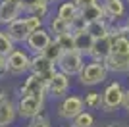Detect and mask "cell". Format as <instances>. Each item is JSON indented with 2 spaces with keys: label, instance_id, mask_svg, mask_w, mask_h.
I'll use <instances>...</instances> for the list:
<instances>
[{
  "label": "cell",
  "instance_id": "6da1fadb",
  "mask_svg": "<svg viewBox=\"0 0 129 127\" xmlns=\"http://www.w3.org/2000/svg\"><path fill=\"white\" fill-rule=\"evenodd\" d=\"M108 68H106V64L104 62H89L85 64V68L81 69V73L77 75L79 77V83L81 85H85V87H94V85H100L106 81L108 77Z\"/></svg>",
  "mask_w": 129,
  "mask_h": 127
},
{
  "label": "cell",
  "instance_id": "7a4b0ae2",
  "mask_svg": "<svg viewBox=\"0 0 129 127\" xmlns=\"http://www.w3.org/2000/svg\"><path fill=\"white\" fill-rule=\"evenodd\" d=\"M123 98H125V89L119 81H114L102 90V110L106 114L116 112L123 108Z\"/></svg>",
  "mask_w": 129,
  "mask_h": 127
},
{
  "label": "cell",
  "instance_id": "3957f363",
  "mask_svg": "<svg viewBox=\"0 0 129 127\" xmlns=\"http://www.w3.org/2000/svg\"><path fill=\"white\" fill-rule=\"evenodd\" d=\"M44 106V94H29V96H19L17 100V116L33 119L41 116V110Z\"/></svg>",
  "mask_w": 129,
  "mask_h": 127
},
{
  "label": "cell",
  "instance_id": "277c9868",
  "mask_svg": "<svg viewBox=\"0 0 129 127\" xmlns=\"http://www.w3.org/2000/svg\"><path fill=\"white\" fill-rule=\"evenodd\" d=\"M58 71V66L54 62H50L44 54H33L31 56V68H29V73H35L39 77H43L46 81V87H48L50 79H52L54 75Z\"/></svg>",
  "mask_w": 129,
  "mask_h": 127
},
{
  "label": "cell",
  "instance_id": "5b68a950",
  "mask_svg": "<svg viewBox=\"0 0 129 127\" xmlns=\"http://www.w3.org/2000/svg\"><path fill=\"white\" fill-rule=\"evenodd\" d=\"M60 71H64L66 75H79L81 69L85 68V56L77 50H70V52H64L60 62L56 64Z\"/></svg>",
  "mask_w": 129,
  "mask_h": 127
},
{
  "label": "cell",
  "instance_id": "8992f818",
  "mask_svg": "<svg viewBox=\"0 0 129 127\" xmlns=\"http://www.w3.org/2000/svg\"><path fill=\"white\" fill-rule=\"evenodd\" d=\"M85 110V98H81L77 94H70V96H64L62 102L58 106V116L62 119H68L71 121L73 117H77L81 112Z\"/></svg>",
  "mask_w": 129,
  "mask_h": 127
},
{
  "label": "cell",
  "instance_id": "52a82bcc",
  "mask_svg": "<svg viewBox=\"0 0 129 127\" xmlns=\"http://www.w3.org/2000/svg\"><path fill=\"white\" fill-rule=\"evenodd\" d=\"M52 41H54V37L50 35V31L44 29V27H41V29H37V31H33L31 35H29V39H27L25 44H27V48H29V52L43 54Z\"/></svg>",
  "mask_w": 129,
  "mask_h": 127
},
{
  "label": "cell",
  "instance_id": "ba28073f",
  "mask_svg": "<svg viewBox=\"0 0 129 127\" xmlns=\"http://www.w3.org/2000/svg\"><path fill=\"white\" fill-rule=\"evenodd\" d=\"M8 68H10V73H14V75L27 73L29 68H31V56L25 50H21V48H16L8 56Z\"/></svg>",
  "mask_w": 129,
  "mask_h": 127
},
{
  "label": "cell",
  "instance_id": "9c48e42d",
  "mask_svg": "<svg viewBox=\"0 0 129 127\" xmlns=\"http://www.w3.org/2000/svg\"><path fill=\"white\" fill-rule=\"evenodd\" d=\"M68 90H70V75H66L64 71L58 69L46 87V94L54 96V98H64Z\"/></svg>",
  "mask_w": 129,
  "mask_h": 127
},
{
  "label": "cell",
  "instance_id": "30bf717a",
  "mask_svg": "<svg viewBox=\"0 0 129 127\" xmlns=\"http://www.w3.org/2000/svg\"><path fill=\"white\" fill-rule=\"evenodd\" d=\"M112 54V37H102V39H94V44L91 48L89 58L92 62H106Z\"/></svg>",
  "mask_w": 129,
  "mask_h": 127
},
{
  "label": "cell",
  "instance_id": "8fae6325",
  "mask_svg": "<svg viewBox=\"0 0 129 127\" xmlns=\"http://www.w3.org/2000/svg\"><path fill=\"white\" fill-rule=\"evenodd\" d=\"M23 14V6L17 2L0 0V25H10L12 21L19 19Z\"/></svg>",
  "mask_w": 129,
  "mask_h": 127
},
{
  "label": "cell",
  "instance_id": "7c38bea8",
  "mask_svg": "<svg viewBox=\"0 0 129 127\" xmlns=\"http://www.w3.org/2000/svg\"><path fill=\"white\" fill-rule=\"evenodd\" d=\"M21 96H29V94H46V81L43 77H39L35 73H29L27 79L23 81L21 89H19Z\"/></svg>",
  "mask_w": 129,
  "mask_h": 127
},
{
  "label": "cell",
  "instance_id": "4fadbf2b",
  "mask_svg": "<svg viewBox=\"0 0 129 127\" xmlns=\"http://www.w3.org/2000/svg\"><path fill=\"white\" fill-rule=\"evenodd\" d=\"M17 116V104H14L8 94L0 96V127H8L14 123Z\"/></svg>",
  "mask_w": 129,
  "mask_h": 127
},
{
  "label": "cell",
  "instance_id": "5bb4252c",
  "mask_svg": "<svg viewBox=\"0 0 129 127\" xmlns=\"http://www.w3.org/2000/svg\"><path fill=\"white\" fill-rule=\"evenodd\" d=\"M6 33H8V37H10L14 42H27V39L31 35L25 17H19V19L12 21L10 25H6Z\"/></svg>",
  "mask_w": 129,
  "mask_h": 127
},
{
  "label": "cell",
  "instance_id": "9a60e30c",
  "mask_svg": "<svg viewBox=\"0 0 129 127\" xmlns=\"http://www.w3.org/2000/svg\"><path fill=\"white\" fill-rule=\"evenodd\" d=\"M102 8H104V14H106V19L110 23L119 21L127 12L125 0H102Z\"/></svg>",
  "mask_w": 129,
  "mask_h": 127
},
{
  "label": "cell",
  "instance_id": "2e32d148",
  "mask_svg": "<svg viewBox=\"0 0 129 127\" xmlns=\"http://www.w3.org/2000/svg\"><path fill=\"white\" fill-rule=\"evenodd\" d=\"M106 68L112 73H129V54H116L112 52L106 60Z\"/></svg>",
  "mask_w": 129,
  "mask_h": 127
},
{
  "label": "cell",
  "instance_id": "e0dca14e",
  "mask_svg": "<svg viewBox=\"0 0 129 127\" xmlns=\"http://www.w3.org/2000/svg\"><path fill=\"white\" fill-rule=\"evenodd\" d=\"M73 37H75V50H77V52H81L83 56H89V54H91L92 44H94V37H92L87 29H85V31L73 33Z\"/></svg>",
  "mask_w": 129,
  "mask_h": 127
},
{
  "label": "cell",
  "instance_id": "ac0fdd59",
  "mask_svg": "<svg viewBox=\"0 0 129 127\" xmlns=\"http://www.w3.org/2000/svg\"><path fill=\"white\" fill-rule=\"evenodd\" d=\"M79 12H81L79 6H77L73 0H66V2H62V4L58 6V14H56V16L66 19V21H71L73 17L79 16Z\"/></svg>",
  "mask_w": 129,
  "mask_h": 127
},
{
  "label": "cell",
  "instance_id": "d6986e66",
  "mask_svg": "<svg viewBox=\"0 0 129 127\" xmlns=\"http://www.w3.org/2000/svg\"><path fill=\"white\" fill-rule=\"evenodd\" d=\"M87 31L91 33L94 39H102L110 35V21L108 19H98V21H91L87 25Z\"/></svg>",
  "mask_w": 129,
  "mask_h": 127
},
{
  "label": "cell",
  "instance_id": "ffe728a7",
  "mask_svg": "<svg viewBox=\"0 0 129 127\" xmlns=\"http://www.w3.org/2000/svg\"><path fill=\"white\" fill-rule=\"evenodd\" d=\"M81 16L87 19V23H91V21H98V19H106V14H104L102 4H92V6L83 8V10H81Z\"/></svg>",
  "mask_w": 129,
  "mask_h": 127
},
{
  "label": "cell",
  "instance_id": "44dd1931",
  "mask_svg": "<svg viewBox=\"0 0 129 127\" xmlns=\"http://www.w3.org/2000/svg\"><path fill=\"white\" fill-rule=\"evenodd\" d=\"M48 31H50V35H52L54 39L56 37H60V35H64V33H70L71 29H70V21H66V19H62V17H52V19L48 21Z\"/></svg>",
  "mask_w": 129,
  "mask_h": 127
},
{
  "label": "cell",
  "instance_id": "7402d4cb",
  "mask_svg": "<svg viewBox=\"0 0 129 127\" xmlns=\"http://www.w3.org/2000/svg\"><path fill=\"white\" fill-rule=\"evenodd\" d=\"M112 52H116V54H129V35L112 37Z\"/></svg>",
  "mask_w": 129,
  "mask_h": 127
},
{
  "label": "cell",
  "instance_id": "603a6c76",
  "mask_svg": "<svg viewBox=\"0 0 129 127\" xmlns=\"http://www.w3.org/2000/svg\"><path fill=\"white\" fill-rule=\"evenodd\" d=\"M14 50H16V42L8 37L6 31H0V56H6V58H8Z\"/></svg>",
  "mask_w": 129,
  "mask_h": 127
},
{
  "label": "cell",
  "instance_id": "cb8c5ba5",
  "mask_svg": "<svg viewBox=\"0 0 129 127\" xmlns=\"http://www.w3.org/2000/svg\"><path fill=\"white\" fill-rule=\"evenodd\" d=\"M71 127H94V116L91 112H81L77 117L71 119Z\"/></svg>",
  "mask_w": 129,
  "mask_h": 127
},
{
  "label": "cell",
  "instance_id": "d4e9b609",
  "mask_svg": "<svg viewBox=\"0 0 129 127\" xmlns=\"http://www.w3.org/2000/svg\"><path fill=\"white\" fill-rule=\"evenodd\" d=\"M85 108L89 110H102V92H96V90H91L85 94Z\"/></svg>",
  "mask_w": 129,
  "mask_h": 127
},
{
  "label": "cell",
  "instance_id": "484cf974",
  "mask_svg": "<svg viewBox=\"0 0 129 127\" xmlns=\"http://www.w3.org/2000/svg\"><path fill=\"white\" fill-rule=\"evenodd\" d=\"M54 41L62 46V50H64V52L75 50V37H73V33H71V31H70V33H64V35H60V37H56Z\"/></svg>",
  "mask_w": 129,
  "mask_h": 127
},
{
  "label": "cell",
  "instance_id": "4316f807",
  "mask_svg": "<svg viewBox=\"0 0 129 127\" xmlns=\"http://www.w3.org/2000/svg\"><path fill=\"white\" fill-rule=\"evenodd\" d=\"M44 56H46V58L50 60V62H54V64H58L60 62V58H62V54H64V50H62V46H60L58 42L56 41H52L48 44V48H46V50H44Z\"/></svg>",
  "mask_w": 129,
  "mask_h": 127
},
{
  "label": "cell",
  "instance_id": "83f0119b",
  "mask_svg": "<svg viewBox=\"0 0 129 127\" xmlns=\"http://www.w3.org/2000/svg\"><path fill=\"white\" fill-rule=\"evenodd\" d=\"M87 19L83 16H81V12H79V16L77 17H73V19L70 21V29H71V33H77V31H85L87 29Z\"/></svg>",
  "mask_w": 129,
  "mask_h": 127
},
{
  "label": "cell",
  "instance_id": "f1b7e54d",
  "mask_svg": "<svg viewBox=\"0 0 129 127\" xmlns=\"http://www.w3.org/2000/svg\"><path fill=\"white\" fill-rule=\"evenodd\" d=\"M48 10H50V4H41V6H37V8H33L27 16H35V17H46L48 16Z\"/></svg>",
  "mask_w": 129,
  "mask_h": 127
},
{
  "label": "cell",
  "instance_id": "f546056e",
  "mask_svg": "<svg viewBox=\"0 0 129 127\" xmlns=\"http://www.w3.org/2000/svg\"><path fill=\"white\" fill-rule=\"evenodd\" d=\"M27 127H50V119L46 116H37V117H33V119H29V125Z\"/></svg>",
  "mask_w": 129,
  "mask_h": 127
},
{
  "label": "cell",
  "instance_id": "4dcf8cb0",
  "mask_svg": "<svg viewBox=\"0 0 129 127\" xmlns=\"http://www.w3.org/2000/svg\"><path fill=\"white\" fill-rule=\"evenodd\" d=\"M41 4H50V2L48 0H21V6H23V12H25V14H29L33 8H37V6H41Z\"/></svg>",
  "mask_w": 129,
  "mask_h": 127
},
{
  "label": "cell",
  "instance_id": "1f68e13d",
  "mask_svg": "<svg viewBox=\"0 0 129 127\" xmlns=\"http://www.w3.org/2000/svg\"><path fill=\"white\" fill-rule=\"evenodd\" d=\"M25 21H27V27H29V31H37L43 27V19L41 17H35V16H25Z\"/></svg>",
  "mask_w": 129,
  "mask_h": 127
},
{
  "label": "cell",
  "instance_id": "d6a6232c",
  "mask_svg": "<svg viewBox=\"0 0 129 127\" xmlns=\"http://www.w3.org/2000/svg\"><path fill=\"white\" fill-rule=\"evenodd\" d=\"M8 73H10V68H8V58H6V56H0V79H4Z\"/></svg>",
  "mask_w": 129,
  "mask_h": 127
},
{
  "label": "cell",
  "instance_id": "836d02e7",
  "mask_svg": "<svg viewBox=\"0 0 129 127\" xmlns=\"http://www.w3.org/2000/svg\"><path fill=\"white\" fill-rule=\"evenodd\" d=\"M77 6H79V10L87 8V6H92V4H98V0H73Z\"/></svg>",
  "mask_w": 129,
  "mask_h": 127
},
{
  "label": "cell",
  "instance_id": "e575fe53",
  "mask_svg": "<svg viewBox=\"0 0 129 127\" xmlns=\"http://www.w3.org/2000/svg\"><path fill=\"white\" fill-rule=\"evenodd\" d=\"M123 110L129 114V89H125V98H123Z\"/></svg>",
  "mask_w": 129,
  "mask_h": 127
},
{
  "label": "cell",
  "instance_id": "d590c367",
  "mask_svg": "<svg viewBox=\"0 0 129 127\" xmlns=\"http://www.w3.org/2000/svg\"><path fill=\"white\" fill-rule=\"evenodd\" d=\"M114 127H129V125H125V123H121V121H114Z\"/></svg>",
  "mask_w": 129,
  "mask_h": 127
},
{
  "label": "cell",
  "instance_id": "8d00e7d4",
  "mask_svg": "<svg viewBox=\"0 0 129 127\" xmlns=\"http://www.w3.org/2000/svg\"><path fill=\"white\" fill-rule=\"evenodd\" d=\"M6 2H17V4H21V0H6Z\"/></svg>",
  "mask_w": 129,
  "mask_h": 127
},
{
  "label": "cell",
  "instance_id": "74e56055",
  "mask_svg": "<svg viewBox=\"0 0 129 127\" xmlns=\"http://www.w3.org/2000/svg\"><path fill=\"white\" fill-rule=\"evenodd\" d=\"M6 94V92H4V90H2V89H0V96H4Z\"/></svg>",
  "mask_w": 129,
  "mask_h": 127
},
{
  "label": "cell",
  "instance_id": "f35d334b",
  "mask_svg": "<svg viewBox=\"0 0 129 127\" xmlns=\"http://www.w3.org/2000/svg\"><path fill=\"white\" fill-rule=\"evenodd\" d=\"M48 2H60V0H48Z\"/></svg>",
  "mask_w": 129,
  "mask_h": 127
},
{
  "label": "cell",
  "instance_id": "ab89813d",
  "mask_svg": "<svg viewBox=\"0 0 129 127\" xmlns=\"http://www.w3.org/2000/svg\"><path fill=\"white\" fill-rule=\"evenodd\" d=\"M125 2H129V0H125Z\"/></svg>",
  "mask_w": 129,
  "mask_h": 127
},
{
  "label": "cell",
  "instance_id": "60d3db41",
  "mask_svg": "<svg viewBox=\"0 0 129 127\" xmlns=\"http://www.w3.org/2000/svg\"><path fill=\"white\" fill-rule=\"evenodd\" d=\"M127 23H129V21H127Z\"/></svg>",
  "mask_w": 129,
  "mask_h": 127
},
{
  "label": "cell",
  "instance_id": "b9f144b4",
  "mask_svg": "<svg viewBox=\"0 0 129 127\" xmlns=\"http://www.w3.org/2000/svg\"><path fill=\"white\" fill-rule=\"evenodd\" d=\"M127 75H129V73H127Z\"/></svg>",
  "mask_w": 129,
  "mask_h": 127
}]
</instances>
